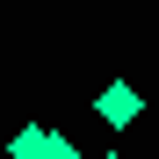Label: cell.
<instances>
[{
    "label": "cell",
    "mask_w": 159,
    "mask_h": 159,
    "mask_svg": "<svg viewBox=\"0 0 159 159\" xmlns=\"http://www.w3.org/2000/svg\"><path fill=\"white\" fill-rule=\"evenodd\" d=\"M101 159H123V152H101Z\"/></svg>",
    "instance_id": "obj_4"
},
{
    "label": "cell",
    "mask_w": 159,
    "mask_h": 159,
    "mask_svg": "<svg viewBox=\"0 0 159 159\" xmlns=\"http://www.w3.org/2000/svg\"><path fill=\"white\" fill-rule=\"evenodd\" d=\"M138 109H145V94L130 87V80H109V87L94 94V116L109 123V130H130V123H138Z\"/></svg>",
    "instance_id": "obj_1"
},
{
    "label": "cell",
    "mask_w": 159,
    "mask_h": 159,
    "mask_svg": "<svg viewBox=\"0 0 159 159\" xmlns=\"http://www.w3.org/2000/svg\"><path fill=\"white\" fill-rule=\"evenodd\" d=\"M51 159H80V145L65 138V130H58V138H51Z\"/></svg>",
    "instance_id": "obj_3"
},
{
    "label": "cell",
    "mask_w": 159,
    "mask_h": 159,
    "mask_svg": "<svg viewBox=\"0 0 159 159\" xmlns=\"http://www.w3.org/2000/svg\"><path fill=\"white\" fill-rule=\"evenodd\" d=\"M51 138H58L51 123H22L15 138H7V159H51Z\"/></svg>",
    "instance_id": "obj_2"
}]
</instances>
